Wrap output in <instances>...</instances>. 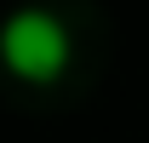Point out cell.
Masks as SVG:
<instances>
[{"instance_id": "6da1fadb", "label": "cell", "mask_w": 149, "mask_h": 143, "mask_svg": "<svg viewBox=\"0 0 149 143\" xmlns=\"http://www.w3.org/2000/svg\"><path fill=\"white\" fill-rule=\"evenodd\" d=\"M0 69L12 80L46 86L69 69V29L46 6H17L12 17H0Z\"/></svg>"}]
</instances>
